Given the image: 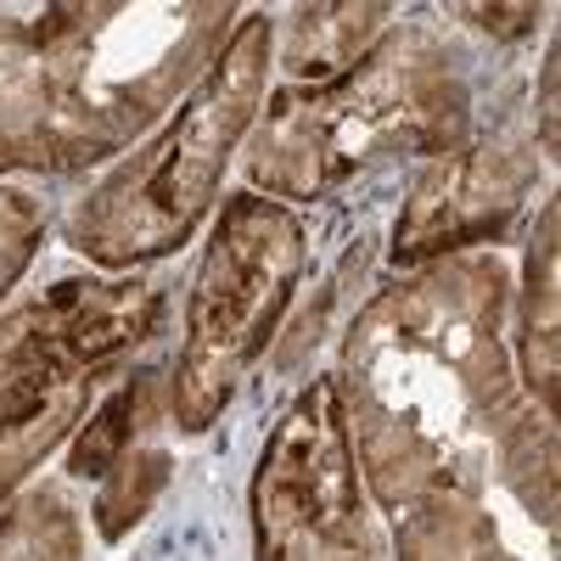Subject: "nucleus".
I'll return each mask as SVG.
<instances>
[{
	"label": "nucleus",
	"instance_id": "nucleus-1",
	"mask_svg": "<svg viewBox=\"0 0 561 561\" xmlns=\"http://www.w3.org/2000/svg\"><path fill=\"white\" fill-rule=\"evenodd\" d=\"M505 314V264L489 248L421 264L359 309L337 399L354 466L393 517L494 472L500 433L523 410Z\"/></svg>",
	"mask_w": 561,
	"mask_h": 561
},
{
	"label": "nucleus",
	"instance_id": "nucleus-2",
	"mask_svg": "<svg viewBox=\"0 0 561 561\" xmlns=\"http://www.w3.org/2000/svg\"><path fill=\"white\" fill-rule=\"evenodd\" d=\"M472 129L455 51L433 28H388L314 90H280L259 118L248 174L280 203H314L393 158H444Z\"/></svg>",
	"mask_w": 561,
	"mask_h": 561
},
{
	"label": "nucleus",
	"instance_id": "nucleus-3",
	"mask_svg": "<svg viewBox=\"0 0 561 561\" xmlns=\"http://www.w3.org/2000/svg\"><path fill=\"white\" fill-rule=\"evenodd\" d=\"M270 57H275V23L264 12L230 28V39L214 51L192 96L169 113V124L73 208L68 219L73 253L118 275L158 264L192 242L219 197L230 158L259 124Z\"/></svg>",
	"mask_w": 561,
	"mask_h": 561
},
{
	"label": "nucleus",
	"instance_id": "nucleus-4",
	"mask_svg": "<svg viewBox=\"0 0 561 561\" xmlns=\"http://www.w3.org/2000/svg\"><path fill=\"white\" fill-rule=\"evenodd\" d=\"M304 259L309 242L287 203L259 192L225 203L197 264L192 298H185L180 359L169 377V415L185 438L214 427L230 393L275 343V325L298 293Z\"/></svg>",
	"mask_w": 561,
	"mask_h": 561
},
{
	"label": "nucleus",
	"instance_id": "nucleus-5",
	"mask_svg": "<svg viewBox=\"0 0 561 561\" xmlns=\"http://www.w3.org/2000/svg\"><path fill=\"white\" fill-rule=\"evenodd\" d=\"M124 359L96 280H57L39 304L0 320V505L62 449L90 404V382Z\"/></svg>",
	"mask_w": 561,
	"mask_h": 561
},
{
	"label": "nucleus",
	"instance_id": "nucleus-6",
	"mask_svg": "<svg viewBox=\"0 0 561 561\" xmlns=\"http://www.w3.org/2000/svg\"><path fill=\"white\" fill-rule=\"evenodd\" d=\"M399 561H556V415L523 399L489 478L410 500Z\"/></svg>",
	"mask_w": 561,
	"mask_h": 561
},
{
	"label": "nucleus",
	"instance_id": "nucleus-7",
	"mask_svg": "<svg viewBox=\"0 0 561 561\" xmlns=\"http://www.w3.org/2000/svg\"><path fill=\"white\" fill-rule=\"evenodd\" d=\"M365 539L359 466L332 377H314L287 410L253 472V556L304 561L325 545Z\"/></svg>",
	"mask_w": 561,
	"mask_h": 561
},
{
	"label": "nucleus",
	"instance_id": "nucleus-8",
	"mask_svg": "<svg viewBox=\"0 0 561 561\" xmlns=\"http://www.w3.org/2000/svg\"><path fill=\"white\" fill-rule=\"evenodd\" d=\"M528 192H534V152H523L517 140L455 147L415 174L393 230V259L421 270L455 253H478L505 237V225L523 214Z\"/></svg>",
	"mask_w": 561,
	"mask_h": 561
},
{
	"label": "nucleus",
	"instance_id": "nucleus-9",
	"mask_svg": "<svg viewBox=\"0 0 561 561\" xmlns=\"http://www.w3.org/2000/svg\"><path fill=\"white\" fill-rule=\"evenodd\" d=\"M62 140V96L45 7L18 12L0 7V174L34 169L57 174Z\"/></svg>",
	"mask_w": 561,
	"mask_h": 561
},
{
	"label": "nucleus",
	"instance_id": "nucleus-10",
	"mask_svg": "<svg viewBox=\"0 0 561 561\" xmlns=\"http://www.w3.org/2000/svg\"><path fill=\"white\" fill-rule=\"evenodd\" d=\"M393 23V7L365 0V7H298L280 34V79L287 90H314L348 73Z\"/></svg>",
	"mask_w": 561,
	"mask_h": 561
},
{
	"label": "nucleus",
	"instance_id": "nucleus-11",
	"mask_svg": "<svg viewBox=\"0 0 561 561\" xmlns=\"http://www.w3.org/2000/svg\"><path fill=\"white\" fill-rule=\"evenodd\" d=\"M556 203H545L539 230L528 242V264H523V298H517V359H523V388L528 399L556 415V275H561V253H556Z\"/></svg>",
	"mask_w": 561,
	"mask_h": 561
},
{
	"label": "nucleus",
	"instance_id": "nucleus-12",
	"mask_svg": "<svg viewBox=\"0 0 561 561\" xmlns=\"http://www.w3.org/2000/svg\"><path fill=\"white\" fill-rule=\"evenodd\" d=\"M0 561H84V523L57 489H28L0 511Z\"/></svg>",
	"mask_w": 561,
	"mask_h": 561
},
{
	"label": "nucleus",
	"instance_id": "nucleus-13",
	"mask_svg": "<svg viewBox=\"0 0 561 561\" xmlns=\"http://www.w3.org/2000/svg\"><path fill=\"white\" fill-rule=\"evenodd\" d=\"M169 483V455L152 449V444H129L113 472L102 478V494H96V534L102 539H124L140 517H147V505L163 494Z\"/></svg>",
	"mask_w": 561,
	"mask_h": 561
},
{
	"label": "nucleus",
	"instance_id": "nucleus-14",
	"mask_svg": "<svg viewBox=\"0 0 561 561\" xmlns=\"http://www.w3.org/2000/svg\"><path fill=\"white\" fill-rule=\"evenodd\" d=\"M147 415V377H135V382H118L113 399L90 415V427L79 433L73 455H68V472L73 478H107L113 472V460L135 444V421Z\"/></svg>",
	"mask_w": 561,
	"mask_h": 561
},
{
	"label": "nucleus",
	"instance_id": "nucleus-15",
	"mask_svg": "<svg viewBox=\"0 0 561 561\" xmlns=\"http://www.w3.org/2000/svg\"><path fill=\"white\" fill-rule=\"evenodd\" d=\"M45 242V208L28 192L0 185V298H7Z\"/></svg>",
	"mask_w": 561,
	"mask_h": 561
},
{
	"label": "nucleus",
	"instance_id": "nucleus-16",
	"mask_svg": "<svg viewBox=\"0 0 561 561\" xmlns=\"http://www.w3.org/2000/svg\"><path fill=\"white\" fill-rule=\"evenodd\" d=\"M455 18L483 23V28H489V34H500V39H523V34H534V28H539L545 7H460Z\"/></svg>",
	"mask_w": 561,
	"mask_h": 561
},
{
	"label": "nucleus",
	"instance_id": "nucleus-17",
	"mask_svg": "<svg viewBox=\"0 0 561 561\" xmlns=\"http://www.w3.org/2000/svg\"><path fill=\"white\" fill-rule=\"evenodd\" d=\"M539 90H545V118H539V129H545V158H556V51L545 57V79H539Z\"/></svg>",
	"mask_w": 561,
	"mask_h": 561
},
{
	"label": "nucleus",
	"instance_id": "nucleus-18",
	"mask_svg": "<svg viewBox=\"0 0 561 561\" xmlns=\"http://www.w3.org/2000/svg\"><path fill=\"white\" fill-rule=\"evenodd\" d=\"M304 561H370V539H348V545H325Z\"/></svg>",
	"mask_w": 561,
	"mask_h": 561
}]
</instances>
